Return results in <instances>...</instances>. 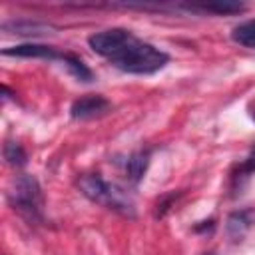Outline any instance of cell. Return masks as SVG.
<instances>
[{
  "label": "cell",
  "instance_id": "cell-1",
  "mask_svg": "<svg viewBox=\"0 0 255 255\" xmlns=\"http://www.w3.org/2000/svg\"><path fill=\"white\" fill-rule=\"evenodd\" d=\"M88 46L128 74H155L169 62V56L149 42L139 40L126 28H108L88 38Z\"/></svg>",
  "mask_w": 255,
  "mask_h": 255
},
{
  "label": "cell",
  "instance_id": "cell-2",
  "mask_svg": "<svg viewBox=\"0 0 255 255\" xmlns=\"http://www.w3.org/2000/svg\"><path fill=\"white\" fill-rule=\"evenodd\" d=\"M76 185L82 191V195L88 197L92 203H98V205H102L110 211H116L124 217H135L133 197L118 183L104 179L100 173H84L78 177Z\"/></svg>",
  "mask_w": 255,
  "mask_h": 255
},
{
  "label": "cell",
  "instance_id": "cell-3",
  "mask_svg": "<svg viewBox=\"0 0 255 255\" xmlns=\"http://www.w3.org/2000/svg\"><path fill=\"white\" fill-rule=\"evenodd\" d=\"M8 201L10 205L28 221H42V209H44V195L38 179L34 175L22 173L12 181V187L8 189Z\"/></svg>",
  "mask_w": 255,
  "mask_h": 255
},
{
  "label": "cell",
  "instance_id": "cell-4",
  "mask_svg": "<svg viewBox=\"0 0 255 255\" xmlns=\"http://www.w3.org/2000/svg\"><path fill=\"white\" fill-rule=\"evenodd\" d=\"M110 108H112V104H110L108 98H104L100 94H88V96L78 98L72 104L70 114H72L74 120H90V118L104 116Z\"/></svg>",
  "mask_w": 255,
  "mask_h": 255
},
{
  "label": "cell",
  "instance_id": "cell-5",
  "mask_svg": "<svg viewBox=\"0 0 255 255\" xmlns=\"http://www.w3.org/2000/svg\"><path fill=\"white\" fill-rule=\"evenodd\" d=\"M2 54L4 56H18V58H42V60H62V56H64L54 46H44V44L10 46V48H4Z\"/></svg>",
  "mask_w": 255,
  "mask_h": 255
},
{
  "label": "cell",
  "instance_id": "cell-6",
  "mask_svg": "<svg viewBox=\"0 0 255 255\" xmlns=\"http://www.w3.org/2000/svg\"><path fill=\"white\" fill-rule=\"evenodd\" d=\"M147 163H149V151L147 149H137V151L129 153L124 161V169H126L128 179L137 183L143 177V173L147 169Z\"/></svg>",
  "mask_w": 255,
  "mask_h": 255
},
{
  "label": "cell",
  "instance_id": "cell-7",
  "mask_svg": "<svg viewBox=\"0 0 255 255\" xmlns=\"http://www.w3.org/2000/svg\"><path fill=\"white\" fill-rule=\"evenodd\" d=\"M249 225H251V211L241 209V211H233V213L227 217L225 229H227L229 237L239 239V237H243V233L249 229Z\"/></svg>",
  "mask_w": 255,
  "mask_h": 255
},
{
  "label": "cell",
  "instance_id": "cell-8",
  "mask_svg": "<svg viewBox=\"0 0 255 255\" xmlns=\"http://www.w3.org/2000/svg\"><path fill=\"white\" fill-rule=\"evenodd\" d=\"M231 38H233V42H237L239 46H245V48L255 50V18L237 24V26L231 30Z\"/></svg>",
  "mask_w": 255,
  "mask_h": 255
},
{
  "label": "cell",
  "instance_id": "cell-9",
  "mask_svg": "<svg viewBox=\"0 0 255 255\" xmlns=\"http://www.w3.org/2000/svg\"><path fill=\"white\" fill-rule=\"evenodd\" d=\"M62 62H64V66L68 68V72L76 78V80H80V82H92L94 80V72L82 62V58H78L76 54H64L62 56Z\"/></svg>",
  "mask_w": 255,
  "mask_h": 255
},
{
  "label": "cell",
  "instance_id": "cell-10",
  "mask_svg": "<svg viewBox=\"0 0 255 255\" xmlns=\"http://www.w3.org/2000/svg\"><path fill=\"white\" fill-rule=\"evenodd\" d=\"M4 30L14 28L16 34H24V36H40V34H50V26L48 24H40V22H30V20H18V22H4L2 24Z\"/></svg>",
  "mask_w": 255,
  "mask_h": 255
},
{
  "label": "cell",
  "instance_id": "cell-11",
  "mask_svg": "<svg viewBox=\"0 0 255 255\" xmlns=\"http://www.w3.org/2000/svg\"><path fill=\"white\" fill-rule=\"evenodd\" d=\"M2 151H4V159H6L10 165H14V167L24 165L26 159H28L26 149H24L22 143H18V141H6Z\"/></svg>",
  "mask_w": 255,
  "mask_h": 255
},
{
  "label": "cell",
  "instance_id": "cell-12",
  "mask_svg": "<svg viewBox=\"0 0 255 255\" xmlns=\"http://www.w3.org/2000/svg\"><path fill=\"white\" fill-rule=\"evenodd\" d=\"M253 171H255V145L251 147V151H249V155L245 157V161L237 165V171L231 175V179H233L235 185L241 187V179H247Z\"/></svg>",
  "mask_w": 255,
  "mask_h": 255
},
{
  "label": "cell",
  "instance_id": "cell-13",
  "mask_svg": "<svg viewBox=\"0 0 255 255\" xmlns=\"http://www.w3.org/2000/svg\"><path fill=\"white\" fill-rule=\"evenodd\" d=\"M243 8H245L243 4H231V2H219V4H205V6H201V10L215 12V14H233V12H241Z\"/></svg>",
  "mask_w": 255,
  "mask_h": 255
},
{
  "label": "cell",
  "instance_id": "cell-14",
  "mask_svg": "<svg viewBox=\"0 0 255 255\" xmlns=\"http://www.w3.org/2000/svg\"><path fill=\"white\" fill-rule=\"evenodd\" d=\"M179 197V193H169V195H165L159 203H157V211H155V217H163L165 215V211L171 207V203L175 201Z\"/></svg>",
  "mask_w": 255,
  "mask_h": 255
},
{
  "label": "cell",
  "instance_id": "cell-15",
  "mask_svg": "<svg viewBox=\"0 0 255 255\" xmlns=\"http://www.w3.org/2000/svg\"><path fill=\"white\" fill-rule=\"evenodd\" d=\"M201 223H203V225H195L193 229H195V231H209V233H211L213 227H215V221H213V219H209V221H201Z\"/></svg>",
  "mask_w": 255,
  "mask_h": 255
},
{
  "label": "cell",
  "instance_id": "cell-16",
  "mask_svg": "<svg viewBox=\"0 0 255 255\" xmlns=\"http://www.w3.org/2000/svg\"><path fill=\"white\" fill-rule=\"evenodd\" d=\"M249 114H251V120L255 122V102L251 104V108H249Z\"/></svg>",
  "mask_w": 255,
  "mask_h": 255
},
{
  "label": "cell",
  "instance_id": "cell-17",
  "mask_svg": "<svg viewBox=\"0 0 255 255\" xmlns=\"http://www.w3.org/2000/svg\"><path fill=\"white\" fill-rule=\"evenodd\" d=\"M205 255H217V253H213V251H211V253H205Z\"/></svg>",
  "mask_w": 255,
  "mask_h": 255
}]
</instances>
